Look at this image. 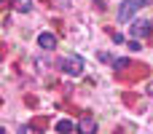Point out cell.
Wrapping results in <instances>:
<instances>
[{
    "instance_id": "1",
    "label": "cell",
    "mask_w": 153,
    "mask_h": 134,
    "mask_svg": "<svg viewBox=\"0 0 153 134\" xmlns=\"http://www.w3.org/2000/svg\"><path fill=\"white\" fill-rule=\"evenodd\" d=\"M59 70L67 73V75H81V73H83V59L75 56V54H65V56L59 59Z\"/></svg>"
},
{
    "instance_id": "2",
    "label": "cell",
    "mask_w": 153,
    "mask_h": 134,
    "mask_svg": "<svg viewBox=\"0 0 153 134\" xmlns=\"http://www.w3.org/2000/svg\"><path fill=\"white\" fill-rule=\"evenodd\" d=\"M140 5H143L140 0H124L121 8H118V21H129V19L140 11Z\"/></svg>"
},
{
    "instance_id": "3",
    "label": "cell",
    "mask_w": 153,
    "mask_h": 134,
    "mask_svg": "<svg viewBox=\"0 0 153 134\" xmlns=\"http://www.w3.org/2000/svg\"><path fill=\"white\" fill-rule=\"evenodd\" d=\"M151 30H153V21L151 19H137L134 24H132V38H143V35H151Z\"/></svg>"
},
{
    "instance_id": "4",
    "label": "cell",
    "mask_w": 153,
    "mask_h": 134,
    "mask_svg": "<svg viewBox=\"0 0 153 134\" xmlns=\"http://www.w3.org/2000/svg\"><path fill=\"white\" fill-rule=\"evenodd\" d=\"M38 46H40L43 51H54V48H56V35H51V32H40V35H38Z\"/></svg>"
},
{
    "instance_id": "5",
    "label": "cell",
    "mask_w": 153,
    "mask_h": 134,
    "mask_svg": "<svg viewBox=\"0 0 153 134\" xmlns=\"http://www.w3.org/2000/svg\"><path fill=\"white\" fill-rule=\"evenodd\" d=\"M78 129H81V134H97V121L94 118H83L78 124Z\"/></svg>"
},
{
    "instance_id": "6",
    "label": "cell",
    "mask_w": 153,
    "mask_h": 134,
    "mask_svg": "<svg viewBox=\"0 0 153 134\" xmlns=\"http://www.w3.org/2000/svg\"><path fill=\"white\" fill-rule=\"evenodd\" d=\"M73 129H75V124H73L70 118H62V121L56 124V132H59V134H70Z\"/></svg>"
},
{
    "instance_id": "7",
    "label": "cell",
    "mask_w": 153,
    "mask_h": 134,
    "mask_svg": "<svg viewBox=\"0 0 153 134\" xmlns=\"http://www.w3.org/2000/svg\"><path fill=\"white\" fill-rule=\"evenodd\" d=\"M11 5H13L16 11H22V13H27V11L32 8V3H30V0H11Z\"/></svg>"
},
{
    "instance_id": "8",
    "label": "cell",
    "mask_w": 153,
    "mask_h": 134,
    "mask_svg": "<svg viewBox=\"0 0 153 134\" xmlns=\"http://www.w3.org/2000/svg\"><path fill=\"white\" fill-rule=\"evenodd\" d=\"M132 62L129 59H116V70H124V67H129Z\"/></svg>"
},
{
    "instance_id": "9",
    "label": "cell",
    "mask_w": 153,
    "mask_h": 134,
    "mask_svg": "<svg viewBox=\"0 0 153 134\" xmlns=\"http://www.w3.org/2000/svg\"><path fill=\"white\" fill-rule=\"evenodd\" d=\"M19 134H43V132H38V129H32V126H22Z\"/></svg>"
},
{
    "instance_id": "10",
    "label": "cell",
    "mask_w": 153,
    "mask_h": 134,
    "mask_svg": "<svg viewBox=\"0 0 153 134\" xmlns=\"http://www.w3.org/2000/svg\"><path fill=\"white\" fill-rule=\"evenodd\" d=\"M145 91H148V97H153V81L148 83V89H145Z\"/></svg>"
},
{
    "instance_id": "11",
    "label": "cell",
    "mask_w": 153,
    "mask_h": 134,
    "mask_svg": "<svg viewBox=\"0 0 153 134\" xmlns=\"http://www.w3.org/2000/svg\"><path fill=\"white\" fill-rule=\"evenodd\" d=\"M140 3H143V5H151V3H153V0H140Z\"/></svg>"
}]
</instances>
